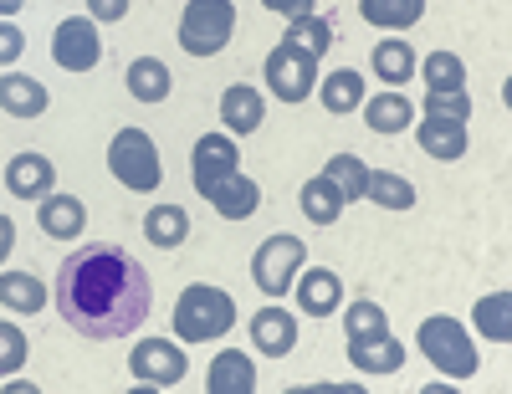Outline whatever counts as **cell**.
Segmentation results:
<instances>
[{
	"instance_id": "cell-2",
	"label": "cell",
	"mask_w": 512,
	"mask_h": 394,
	"mask_svg": "<svg viewBox=\"0 0 512 394\" xmlns=\"http://www.w3.org/2000/svg\"><path fill=\"white\" fill-rule=\"evenodd\" d=\"M226 328H236V302H231V292L205 287V282H195V287L180 292V302H175V333H180L185 343L221 338Z\"/></svg>"
},
{
	"instance_id": "cell-24",
	"label": "cell",
	"mask_w": 512,
	"mask_h": 394,
	"mask_svg": "<svg viewBox=\"0 0 512 394\" xmlns=\"http://www.w3.org/2000/svg\"><path fill=\"white\" fill-rule=\"evenodd\" d=\"M144 236H149V246H159V251H175V246H185V236H190V215H185L180 205H154V210L144 215Z\"/></svg>"
},
{
	"instance_id": "cell-9",
	"label": "cell",
	"mask_w": 512,
	"mask_h": 394,
	"mask_svg": "<svg viewBox=\"0 0 512 394\" xmlns=\"http://www.w3.org/2000/svg\"><path fill=\"white\" fill-rule=\"evenodd\" d=\"M128 369H134V379L139 384H180L185 379V354H180V348L175 343H164V338H139L134 343V354H128Z\"/></svg>"
},
{
	"instance_id": "cell-14",
	"label": "cell",
	"mask_w": 512,
	"mask_h": 394,
	"mask_svg": "<svg viewBox=\"0 0 512 394\" xmlns=\"http://www.w3.org/2000/svg\"><path fill=\"white\" fill-rule=\"evenodd\" d=\"M349 364L364 369V374H395L405 364V343L384 333H369V338H349Z\"/></svg>"
},
{
	"instance_id": "cell-17",
	"label": "cell",
	"mask_w": 512,
	"mask_h": 394,
	"mask_svg": "<svg viewBox=\"0 0 512 394\" xmlns=\"http://www.w3.org/2000/svg\"><path fill=\"white\" fill-rule=\"evenodd\" d=\"M262 118H267V103H262L256 87L236 82V87H226V93H221V123L231 128V134H256Z\"/></svg>"
},
{
	"instance_id": "cell-15",
	"label": "cell",
	"mask_w": 512,
	"mask_h": 394,
	"mask_svg": "<svg viewBox=\"0 0 512 394\" xmlns=\"http://www.w3.org/2000/svg\"><path fill=\"white\" fill-rule=\"evenodd\" d=\"M251 343L262 348L267 359H287L297 348V318L287 308H262L251 318Z\"/></svg>"
},
{
	"instance_id": "cell-30",
	"label": "cell",
	"mask_w": 512,
	"mask_h": 394,
	"mask_svg": "<svg viewBox=\"0 0 512 394\" xmlns=\"http://www.w3.org/2000/svg\"><path fill=\"white\" fill-rule=\"evenodd\" d=\"M374 72H379V82H410L415 77L410 41H379L374 47Z\"/></svg>"
},
{
	"instance_id": "cell-38",
	"label": "cell",
	"mask_w": 512,
	"mask_h": 394,
	"mask_svg": "<svg viewBox=\"0 0 512 394\" xmlns=\"http://www.w3.org/2000/svg\"><path fill=\"white\" fill-rule=\"evenodd\" d=\"M267 11H277V16H287V21H297V16H313V0H262Z\"/></svg>"
},
{
	"instance_id": "cell-36",
	"label": "cell",
	"mask_w": 512,
	"mask_h": 394,
	"mask_svg": "<svg viewBox=\"0 0 512 394\" xmlns=\"http://www.w3.org/2000/svg\"><path fill=\"white\" fill-rule=\"evenodd\" d=\"M344 328H349V338H369V333H384V308L379 302H349V313H344Z\"/></svg>"
},
{
	"instance_id": "cell-28",
	"label": "cell",
	"mask_w": 512,
	"mask_h": 394,
	"mask_svg": "<svg viewBox=\"0 0 512 394\" xmlns=\"http://www.w3.org/2000/svg\"><path fill=\"white\" fill-rule=\"evenodd\" d=\"M318 93H323V108L328 113H354L359 103H364V77L359 72H328V82L318 87Z\"/></svg>"
},
{
	"instance_id": "cell-1",
	"label": "cell",
	"mask_w": 512,
	"mask_h": 394,
	"mask_svg": "<svg viewBox=\"0 0 512 394\" xmlns=\"http://www.w3.org/2000/svg\"><path fill=\"white\" fill-rule=\"evenodd\" d=\"M149 308H154V282L144 261L113 241L77 246L57 267V313L72 333L93 343L128 338L134 328H144Z\"/></svg>"
},
{
	"instance_id": "cell-40",
	"label": "cell",
	"mask_w": 512,
	"mask_h": 394,
	"mask_svg": "<svg viewBox=\"0 0 512 394\" xmlns=\"http://www.w3.org/2000/svg\"><path fill=\"white\" fill-rule=\"evenodd\" d=\"M11 246H16V221H11V215H0V261L11 256Z\"/></svg>"
},
{
	"instance_id": "cell-7",
	"label": "cell",
	"mask_w": 512,
	"mask_h": 394,
	"mask_svg": "<svg viewBox=\"0 0 512 394\" xmlns=\"http://www.w3.org/2000/svg\"><path fill=\"white\" fill-rule=\"evenodd\" d=\"M303 261H308V246L297 236H267L251 256V277L267 297H287V287L297 282V272H303Z\"/></svg>"
},
{
	"instance_id": "cell-29",
	"label": "cell",
	"mask_w": 512,
	"mask_h": 394,
	"mask_svg": "<svg viewBox=\"0 0 512 394\" xmlns=\"http://www.w3.org/2000/svg\"><path fill=\"white\" fill-rule=\"evenodd\" d=\"M477 328L492 343H512V292H492L477 302Z\"/></svg>"
},
{
	"instance_id": "cell-39",
	"label": "cell",
	"mask_w": 512,
	"mask_h": 394,
	"mask_svg": "<svg viewBox=\"0 0 512 394\" xmlns=\"http://www.w3.org/2000/svg\"><path fill=\"white\" fill-rule=\"evenodd\" d=\"M93 21H123L128 16V0H88Z\"/></svg>"
},
{
	"instance_id": "cell-21",
	"label": "cell",
	"mask_w": 512,
	"mask_h": 394,
	"mask_svg": "<svg viewBox=\"0 0 512 394\" xmlns=\"http://www.w3.org/2000/svg\"><path fill=\"white\" fill-rule=\"evenodd\" d=\"M297 205H303V215H308L313 226H333L349 200H344V190H338L328 174H313V180L303 185V195H297Z\"/></svg>"
},
{
	"instance_id": "cell-37",
	"label": "cell",
	"mask_w": 512,
	"mask_h": 394,
	"mask_svg": "<svg viewBox=\"0 0 512 394\" xmlns=\"http://www.w3.org/2000/svg\"><path fill=\"white\" fill-rule=\"evenodd\" d=\"M26 52V36L11 26V21H0V67H6V62H16Z\"/></svg>"
},
{
	"instance_id": "cell-4",
	"label": "cell",
	"mask_w": 512,
	"mask_h": 394,
	"mask_svg": "<svg viewBox=\"0 0 512 394\" xmlns=\"http://www.w3.org/2000/svg\"><path fill=\"white\" fill-rule=\"evenodd\" d=\"M236 31V6L231 0H190L180 16V47L190 57H216Z\"/></svg>"
},
{
	"instance_id": "cell-31",
	"label": "cell",
	"mask_w": 512,
	"mask_h": 394,
	"mask_svg": "<svg viewBox=\"0 0 512 394\" xmlns=\"http://www.w3.org/2000/svg\"><path fill=\"white\" fill-rule=\"evenodd\" d=\"M415 67L425 72V87H431V93H451V87L466 82V67H461V57H451V52H431V57L415 62Z\"/></svg>"
},
{
	"instance_id": "cell-5",
	"label": "cell",
	"mask_w": 512,
	"mask_h": 394,
	"mask_svg": "<svg viewBox=\"0 0 512 394\" xmlns=\"http://www.w3.org/2000/svg\"><path fill=\"white\" fill-rule=\"evenodd\" d=\"M420 354L431 359L446 379H472L477 374V348L456 318H425L420 323Z\"/></svg>"
},
{
	"instance_id": "cell-41",
	"label": "cell",
	"mask_w": 512,
	"mask_h": 394,
	"mask_svg": "<svg viewBox=\"0 0 512 394\" xmlns=\"http://www.w3.org/2000/svg\"><path fill=\"white\" fill-rule=\"evenodd\" d=\"M21 6H26V0H0V16H16Z\"/></svg>"
},
{
	"instance_id": "cell-19",
	"label": "cell",
	"mask_w": 512,
	"mask_h": 394,
	"mask_svg": "<svg viewBox=\"0 0 512 394\" xmlns=\"http://www.w3.org/2000/svg\"><path fill=\"white\" fill-rule=\"evenodd\" d=\"M47 87H41L36 77H21V72H11V77H0V108H6L11 118H41L47 113Z\"/></svg>"
},
{
	"instance_id": "cell-25",
	"label": "cell",
	"mask_w": 512,
	"mask_h": 394,
	"mask_svg": "<svg viewBox=\"0 0 512 394\" xmlns=\"http://www.w3.org/2000/svg\"><path fill=\"white\" fill-rule=\"evenodd\" d=\"M364 123L374 128V134H400V128H410V123H415V108H410V98H405V93H379V98H369Z\"/></svg>"
},
{
	"instance_id": "cell-33",
	"label": "cell",
	"mask_w": 512,
	"mask_h": 394,
	"mask_svg": "<svg viewBox=\"0 0 512 394\" xmlns=\"http://www.w3.org/2000/svg\"><path fill=\"white\" fill-rule=\"evenodd\" d=\"M420 113L425 118H446V123H466V118H472V98H466V87H451V93H425Z\"/></svg>"
},
{
	"instance_id": "cell-27",
	"label": "cell",
	"mask_w": 512,
	"mask_h": 394,
	"mask_svg": "<svg viewBox=\"0 0 512 394\" xmlns=\"http://www.w3.org/2000/svg\"><path fill=\"white\" fill-rule=\"evenodd\" d=\"M0 302L16 313H41V302H47V287H41L31 272H0Z\"/></svg>"
},
{
	"instance_id": "cell-10",
	"label": "cell",
	"mask_w": 512,
	"mask_h": 394,
	"mask_svg": "<svg viewBox=\"0 0 512 394\" xmlns=\"http://www.w3.org/2000/svg\"><path fill=\"white\" fill-rule=\"evenodd\" d=\"M236 164H241L236 139H226V134H205V139L195 144V154H190V180H195V190H205V185L226 180V174H236Z\"/></svg>"
},
{
	"instance_id": "cell-11",
	"label": "cell",
	"mask_w": 512,
	"mask_h": 394,
	"mask_svg": "<svg viewBox=\"0 0 512 394\" xmlns=\"http://www.w3.org/2000/svg\"><path fill=\"white\" fill-rule=\"evenodd\" d=\"M210 205H216L226 221H246V215H256L262 210V185L256 180H246V174L236 169V174H226V180H216V185H205L200 190Z\"/></svg>"
},
{
	"instance_id": "cell-3",
	"label": "cell",
	"mask_w": 512,
	"mask_h": 394,
	"mask_svg": "<svg viewBox=\"0 0 512 394\" xmlns=\"http://www.w3.org/2000/svg\"><path fill=\"white\" fill-rule=\"evenodd\" d=\"M108 169H113V180L123 190H139V195L159 190V180H164L159 149H154V139L144 134V128H118L113 144H108Z\"/></svg>"
},
{
	"instance_id": "cell-34",
	"label": "cell",
	"mask_w": 512,
	"mask_h": 394,
	"mask_svg": "<svg viewBox=\"0 0 512 394\" xmlns=\"http://www.w3.org/2000/svg\"><path fill=\"white\" fill-rule=\"evenodd\" d=\"M323 174H328L338 190H344V200H359V195H364V164H359L354 154H333Z\"/></svg>"
},
{
	"instance_id": "cell-26",
	"label": "cell",
	"mask_w": 512,
	"mask_h": 394,
	"mask_svg": "<svg viewBox=\"0 0 512 394\" xmlns=\"http://www.w3.org/2000/svg\"><path fill=\"white\" fill-rule=\"evenodd\" d=\"M364 195L384 210H410L415 205V185L390 174V169H364Z\"/></svg>"
},
{
	"instance_id": "cell-8",
	"label": "cell",
	"mask_w": 512,
	"mask_h": 394,
	"mask_svg": "<svg viewBox=\"0 0 512 394\" xmlns=\"http://www.w3.org/2000/svg\"><path fill=\"white\" fill-rule=\"evenodd\" d=\"M52 57L62 72H93L103 62V36H98V21L93 16H72L57 26L52 36Z\"/></svg>"
},
{
	"instance_id": "cell-22",
	"label": "cell",
	"mask_w": 512,
	"mask_h": 394,
	"mask_svg": "<svg viewBox=\"0 0 512 394\" xmlns=\"http://www.w3.org/2000/svg\"><path fill=\"white\" fill-rule=\"evenodd\" d=\"M415 139H420V149L431 154V159L451 164V159H461V154H466V123H446V118H425V123L415 128Z\"/></svg>"
},
{
	"instance_id": "cell-6",
	"label": "cell",
	"mask_w": 512,
	"mask_h": 394,
	"mask_svg": "<svg viewBox=\"0 0 512 394\" xmlns=\"http://www.w3.org/2000/svg\"><path fill=\"white\" fill-rule=\"evenodd\" d=\"M267 82H272V93L282 103H308L318 93V57L303 52L297 41H282V47L267 52Z\"/></svg>"
},
{
	"instance_id": "cell-13",
	"label": "cell",
	"mask_w": 512,
	"mask_h": 394,
	"mask_svg": "<svg viewBox=\"0 0 512 394\" xmlns=\"http://www.w3.org/2000/svg\"><path fill=\"white\" fill-rule=\"evenodd\" d=\"M57 185V164L47 154H16L6 164V190L21 195V200H41V195H52Z\"/></svg>"
},
{
	"instance_id": "cell-18",
	"label": "cell",
	"mask_w": 512,
	"mask_h": 394,
	"mask_svg": "<svg viewBox=\"0 0 512 394\" xmlns=\"http://www.w3.org/2000/svg\"><path fill=\"white\" fill-rule=\"evenodd\" d=\"M205 389L210 394H251L256 389V364L246 359V348H226V354H216Z\"/></svg>"
},
{
	"instance_id": "cell-16",
	"label": "cell",
	"mask_w": 512,
	"mask_h": 394,
	"mask_svg": "<svg viewBox=\"0 0 512 394\" xmlns=\"http://www.w3.org/2000/svg\"><path fill=\"white\" fill-rule=\"evenodd\" d=\"M338 302H344V282H338V272H328V267H308L303 277H297V308H303V313L328 318Z\"/></svg>"
},
{
	"instance_id": "cell-12",
	"label": "cell",
	"mask_w": 512,
	"mask_h": 394,
	"mask_svg": "<svg viewBox=\"0 0 512 394\" xmlns=\"http://www.w3.org/2000/svg\"><path fill=\"white\" fill-rule=\"evenodd\" d=\"M36 226L47 231L52 241H77L82 226H88V205L77 195H41L36 205Z\"/></svg>"
},
{
	"instance_id": "cell-32",
	"label": "cell",
	"mask_w": 512,
	"mask_h": 394,
	"mask_svg": "<svg viewBox=\"0 0 512 394\" xmlns=\"http://www.w3.org/2000/svg\"><path fill=\"white\" fill-rule=\"evenodd\" d=\"M287 41H297L303 52L323 57V52L333 47V21H323V16H297V21L287 26Z\"/></svg>"
},
{
	"instance_id": "cell-35",
	"label": "cell",
	"mask_w": 512,
	"mask_h": 394,
	"mask_svg": "<svg viewBox=\"0 0 512 394\" xmlns=\"http://www.w3.org/2000/svg\"><path fill=\"white\" fill-rule=\"evenodd\" d=\"M16 369H26V333L16 323H0V379H11Z\"/></svg>"
},
{
	"instance_id": "cell-23",
	"label": "cell",
	"mask_w": 512,
	"mask_h": 394,
	"mask_svg": "<svg viewBox=\"0 0 512 394\" xmlns=\"http://www.w3.org/2000/svg\"><path fill=\"white\" fill-rule=\"evenodd\" d=\"M359 16L379 31H410L425 16V0H359Z\"/></svg>"
},
{
	"instance_id": "cell-20",
	"label": "cell",
	"mask_w": 512,
	"mask_h": 394,
	"mask_svg": "<svg viewBox=\"0 0 512 394\" xmlns=\"http://www.w3.org/2000/svg\"><path fill=\"white\" fill-rule=\"evenodd\" d=\"M123 82H128V93H134L139 103H164L169 87H175V77H169V67L159 57H134L128 72H123Z\"/></svg>"
}]
</instances>
